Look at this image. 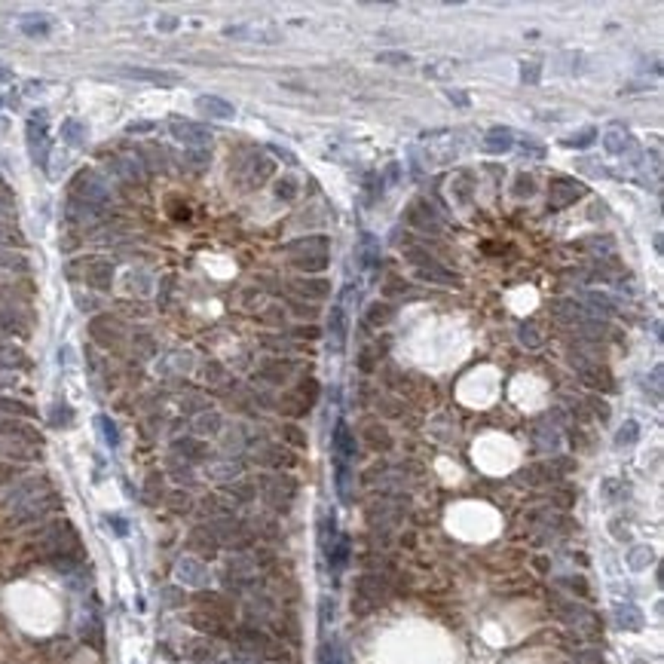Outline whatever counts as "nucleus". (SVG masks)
<instances>
[{
	"label": "nucleus",
	"mask_w": 664,
	"mask_h": 664,
	"mask_svg": "<svg viewBox=\"0 0 664 664\" xmlns=\"http://www.w3.org/2000/svg\"><path fill=\"white\" fill-rule=\"evenodd\" d=\"M181 576H187V578H184V582H193V585L206 578V573H202V567H196L193 561H184V563H181Z\"/></svg>",
	"instance_id": "nucleus-27"
},
{
	"label": "nucleus",
	"mask_w": 664,
	"mask_h": 664,
	"mask_svg": "<svg viewBox=\"0 0 664 664\" xmlns=\"http://www.w3.org/2000/svg\"><path fill=\"white\" fill-rule=\"evenodd\" d=\"M12 80V71H6V68H0V83H10Z\"/></svg>",
	"instance_id": "nucleus-46"
},
{
	"label": "nucleus",
	"mask_w": 664,
	"mask_h": 664,
	"mask_svg": "<svg viewBox=\"0 0 664 664\" xmlns=\"http://www.w3.org/2000/svg\"><path fill=\"white\" fill-rule=\"evenodd\" d=\"M453 68H456V62H432V64H426V77H447V74H453Z\"/></svg>",
	"instance_id": "nucleus-26"
},
{
	"label": "nucleus",
	"mask_w": 664,
	"mask_h": 664,
	"mask_svg": "<svg viewBox=\"0 0 664 664\" xmlns=\"http://www.w3.org/2000/svg\"><path fill=\"white\" fill-rule=\"evenodd\" d=\"M588 304L594 306L591 312H597V315H609V310H613V304H609L603 294H588Z\"/></svg>",
	"instance_id": "nucleus-30"
},
{
	"label": "nucleus",
	"mask_w": 664,
	"mask_h": 664,
	"mask_svg": "<svg viewBox=\"0 0 664 664\" xmlns=\"http://www.w3.org/2000/svg\"><path fill=\"white\" fill-rule=\"evenodd\" d=\"M0 365H10V367H25V352L22 349H12V346L0 343Z\"/></svg>",
	"instance_id": "nucleus-21"
},
{
	"label": "nucleus",
	"mask_w": 664,
	"mask_h": 664,
	"mask_svg": "<svg viewBox=\"0 0 664 664\" xmlns=\"http://www.w3.org/2000/svg\"><path fill=\"white\" fill-rule=\"evenodd\" d=\"M71 196H74L77 206H89V208H101L110 202V190L104 184V177L92 169H83L77 172V177L71 181Z\"/></svg>",
	"instance_id": "nucleus-1"
},
{
	"label": "nucleus",
	"mask_w": 664,
	"mask_h": 664,
	"mask_svg": "<svg viewBox=\"0 0 664 664\" xmlns=\"http://www.w3.org/2000/svg\"><path fill=\"white\" fill-rule=\"evenodd\" d=\"M328 328H331V334H334V340H337V346H343L346 343V312H343V306H334V310H331Z\"/></svg>",
	"instance_id": "nucleus-18"
},
{
	"label": "nucleus",
	"mask_w": 664,
	"mask_h": 664,
	"mask_svg": "<svg viewBox=\"0 0 664 664\" xmlns=\"http://www.w3.org/2000/svg\"><path fill=\"white\" fill-rule=\"evenodd\" d=\"M169 132H172L175 141L187 144V147H208L212 144V129L202 126V123H193V120H172L169 123Z\"/></svg>",
	"instance_id": "nucleus-4"
},
{
	"label": "nucleus",
	"mask_w": 664,
	"mask_h": 664,
	"mask_svg": "<svg viewBox=\"0 0 664 664\" xmlns=\"http://www.w3.org/2000/svg\"><path fill=\"white\" fill-rule=\"evenodd\" d=\"M83 279H86V285L98 288V291H108L110 282H114V264L101 258H89L86 267H83Z\"/></svg>",
	"instance_id": "nucleus-8"
},
{
	"label": "nucleus",
	"mask_w": 664,
	"mask_h": 664,
	"mask_svg": "<svg viewBox=\"0 0 664 664\" xmlns=\"http://www.w3.org/2000/svg\"><path fill=\"white\" fill-rule=\"evenodd\" d=\"M116 74L126 77V80H138V83H150V86H175L181 83V77L175 71H160V68H138V64H123L116 68Z\"/></svg>",
	"instance_id": "nucleus-5"
},
{
	"label": "nucleus",
	"mask_w": 664,
	"mask_h": 664,
	"mask_svg": "<svg viewBox=\"0 0 664 664\" xmlns=\"http://www.w3.org/2000/svg\"><path fill=\"white\" fill-rule=\"evenodd\" d=\"M227 37H236V40H251V43H279L282 31L275 25H233V28H223Z\"/></svg>",
	"instance_id": "nucleus-7"
},
{
	"label": "nucleus",
	"mask_w": 664,
	"mask_h": 664,
	"mask_svg": "<svg viewBox=\"0 0 664 664\" xmlns=\"http://www.w3.org/2000/svg\"><path fill=\"white\" fill-rule=\"evenodd\" d=\"M521 343L524 346H539V343H542V337H536V325H524L521 328Z\"/></svg>",
	"instance_id": "nucleus-37"
},
{
	"label": "nucleus",
	"mask_w": 664,
	"mask_h": 664,
	"mask_svg": "<svg viewBox=\"0 0 664 664\" xmlns=\"http://www.w3.org/2000/svg\"><path fill=\"white\" fill-rule=\"evenodd\" d=\"M114 169L120 172L126 181H141L144 172H141V162L135 160V156H116L114 160Z\"/></svg>",
	"instance_id": "nucleus-16"
},
{
	"label": "nucleus",
	"mask_w": 664,
	"mask_h": 664,
	"mask_svg": "<svg viewBox=\"0 0 664 664\" xmlns=\"http://www.w3.org/2000/svg\"><path fill=\"white\" fill-rule=\"evenodd\" d=\"M585 193H588V187H585L582 181H576V177H554V181H551V193H548V206L551 208H567V206H573L576 199H582Z\"/></svg>",
	"instance_id": "nucleus-6"
},
{
	"label": "nucleus",
	"mask_w": 664,
	"mask_h": 664,
	"mask_svg": "<svg viewBox=\"0 0 664 664\" xmlns=\"http://www.w3.org/2000/svg\"><path fill=\"white\" fill-rule=\"evenodd\" d=\"M417 275L423 282H441V285H459V275L456 273H450V269H444L441 264H426V267H419L417 269Z\"/></svg>",
	"instance_id": "nucleus-12"
},
{
	"label": "nucleus",
	"mask_w": 664,
	"mask_h": 664,
	"mask_svg": "<svg viewBox=\"0 0 664 664\" xmlns=\"http://www.w3.org/2000/svg\"><path fill=\"white\" fill-rule=\"evenodd\" d=\"M630 144H634V141H630V135L624 132V129H619V126H613L606 135H603V147H606L613 156H624L630 150Z\"/></svg>",
	"instance_id": "nucleus-13"
},
{
	"label": "nucleus",
	"mask_w": 664,
	"mask_h": 664,
	"mask_svg": "<svg viewBox=\"0 0 664 664\" xmlns=\"http://www.w3.org/2000/svg\"><path fill=\"white\" fill-rule=\"evenodd\" d=\"M619 622L624 624V628H630V630H640V628H643V615L637 613L634 606H624V609H619Z\"/></svg>",
	"instance_id": "nucleus-22"
},
{
	"label": "nucleus",
	"mask_w": 664,
	"mask_h": 664,
	"mask_svg": "<svg viewBox=\"0 0 664 664\" xmlns=\"http://www.w3.org/2000/svg\"><path fill=\"white\" fill-rule=\"evenodd\" d=\"M126 132H153V123H129L126 126Z\"/></svg>",
	"instance_id": "nucleus-43"
},
{
	"label": "nucleus",
	"mask_w": 664,
	"mask_h": 664,
	"mask_svg": "<svg viewBox=\"0 0 664 664\" xmlns=\"http://www.w3.org/2000/svg\"><path fill=\"white\" fill-rule=\"evenodd\" d=\"M334 444H337V450L343 453V456H349V453L355 450L352 435H349V429H346L343 423H340V426H337V432H334Z\"/></svg>",
	"instance_id": "nucleus-20"
},
{
	"label": "nucleus",
	"mask_w": 664,
	"mask_h": 664,
	"mask_svg": "<svg viewBox=\"0 0 664 664\" xmlns=\"http://www.w3.org/2000/svg\"><path fill=\"white\" fill-rule=\"evenodd\" d=\"M196 110L212 120H233L236 116V108L227 101V98H218V95H199L196 98Z\"/></svg>",
	"instance_id": "nucleus-9"
},
{
	"label": "nucleus",
	"mask_w": 664,
	"mask_h": 664,
	"mask_svg": "<svg viewBox=\"0 0 664 664\" xmlns=\"http://www.w3.org/2000/svg\"><path fill=\"white\" fill-rule=\"evenodd\" d=\"M98 426L104 429V441H108V444H116V441H120V435H116V426L110 423L108 417H98Z\"/></svg>",
	"instance_id": "nucleus-36"
},
{
	"label": "nucleus",
	"mask_w": 664,
	"mask_h": 664,
	"mask_svg": "<svg viewBox=\"0 0 664 664\" xmlns=\"http://www.w3.org/2000/svg\"><path fill=\"white\" fill-rule=\"evenodd\" d=\"M554 306H557V319L576 321L578 315H582V312H578V306H576V304H567V300H561V304H554Z\"/></svg>",
	"instance_id": "nucleus-33"
},
{
	"label": "nucleus",
	"mask_w": 664,
	"mask_h": 664,
	"mask_svg": "<svg viewBox=\"0 0 664 664\" xmlns=\"http://www.w3.org/2000/svg\"><path fill=\"white\" fill-rule=\"evenodd\" d=\"M275 196H279V199H294V196H297V184H294L291 177H282V181L275 184Z\"/></svg>",
	"instance_id": "nucleus-28"
},
{
	"label": "nucleus",
	"mask_w": 664,
	"mask_h": 664,
	"mask_svg": "<svg viewBox=\"0 0 664 664\" xmlns=\"http://www.w3.org/2000/svg\"><path fill=\"white\" fill-rule=\"evenodd\" d=\"M521 153H524V156H532V160H542L545 150H542V147H536V144H521Z\"/></svg>",
	"instance_id": "nucleus-41"
},
{
	"label": "nucleus",
	"mask_w": 664,
	"mask_h": 664,
	"mask_svg": "<svg viewBox=\"0 0 664 664\" xmlns=\"http://www.w3.org/2000/svg\"><path fill=\"white\" fill-rule=\"evenodd\" d=\"M25 144H28V153L34 160V166L46 169L49 162V147H52V138H49V126H46V110H34L25 123Z\"/></svg>",
	"instance_id": "nucleus-3"
},
{
	"label": "nucleus",
	"mask_w": 664,
	"mask_h": 664,
	"mask_svg": "<svg viewBox=\"0 0 664 664\" xmlns=\"http://www.w3.org/2000/svg\"><path fill=\"white\" fill-rule=\"evenodd\" d=\"M0 245H22V239H19V230L16 227H6V223H0Z\"/></svg>",
	"instance_id": "nucleus-32"
},
{
	"label": "nucleus",
	"mask_w": 664,
	"mask_h": 664,
	"mask_svg": "<svg viewBox=\"0 0 664 664\" xmlns=\"http://www.w3.org/2000/svg\"><path fill=\"white\" fill-rule=\"evenodd\" d=\"M481 147L487 150V153H493V156L505 153V150H511V147H515V132H511L508 126H493L490 132L484 135Z\"/></svg>",
	"instance_id": "nucleus-10"
},
{
	"label": "nucleus",
	"mask_w": 664,
	"mask_h": 664,
	"mask_svg": "<svg viewBox=\"0 0 664 664\" xmlns=\"http://www.w3.org/2000/svg\"><path fill=\"white\" fill-rule=\"evenodd\" d=\"M49 419H52V426H64V423H71V410L64 404H56V410L49 413Z\"/></svg>",
	"instance_id": "nucleus-38"
},
{
	"label": "nucleus",
	"mask_w": 664,
	"mask_h": 664,
	"mask_svg": "<svg viewBox=\"0 0 664 664\" xmlns=\"http://www.w3.org/2000/svg\"><path fill=\"white\" fill-rule=\"evenodd\" d=\"M196 426H199V429H218V426H221V419H218V417H214V413H212V417H202V419H199V423H196Z\"/></svg>",
	"instance_id": "nucleus-45"
},
{
	"label": "nucleus",
	"mask_w": 664,
	"mask_h": 664,
	"mask_svg": "<svg viewBox=\"0 0 664 664\" xmlns=\"http://www.w3.org/2000/svg\"><path fill=\"white\" fill-rule=\"evenodd\" d=\"M297 288H300V291H304V294H310V297H315V300H319V297H325V294H328V282H321V279L297 282Z\"/></svg>",
	"instance_id": "nucleus-23"
},
{
	"label": "nucleus",
	"mask_w": 664,
	"mask_h": 664,
	"mask_svg": "<svg viewBox=\"0 0 664 664\" xmlns=\"http://www.w3.org/2000/svg\"><path fill=\"white\" fill-rule=\"evenodd\" d=\"M392 319V306H386V304H373L371 306V321L373 325H383V321H389Z\"/></svg>",
	"instance_id": "nucleus-31"
},
{
	"label": "nucleus",
	"mask_w": 664,
	"mask_h": 664,
	"mask_svg": "<svg viewBox=\"0 0 664 664\" xmlns=\"http://www.w3.org/2000/svg\"><path fill=\"white\" fill-rule=\"evenodd\" d=\"M532 193H536V181H532L530 175H521V177H517L515 196H532Z\"/></svg>",
	"instance_id": "nucleus-34"
},
{
	"label": "nucleus",
	"mask_w": 664,
	"mask_h": 664,
	"mask_svg": "<svg viewBox=\"0 0 664 664\" xmlns=\"http://www.w3.org/2000/svg\"><path fill=\"white\" fill-rule=\"evenodd\" d=\"M294 267L306 269V273H321L328 267V239L325 236H306L288 245Z\"/></svg>",
	"instance_id": "nucleus-2"
},
{
	"label": "nucleus",
	"mask_w": 664,
	"mask_h": 664,
	"mask_svg": "<svg viewBox=\"0 0 664 664\" xmlns=\"http://www.w3.org/2000/svg\"><path fill=\"white\" fill-rule=\"evenodd\" d=\"M0 331H6V334H10V331H19V321L12 319L10 312H3V310H0Z\"/></svg>",
	"instance_id": "nucleus-39"
},
{
	"label": "nucleus",
	"mask_w": 664,
	"mask_h": 664,
	"mask_svg": "<svg viewBox=\"0 0 664 664\" xmlns=\"http://www.w3.org/2000/svg\"><path fill=\"white\" fill-rule=\"evenodd\" d=\"M597 129L594 126H585V129H578V132H573L569 138H563V147H576V150H582V147H591V144L597 141Z\"/></svg>",
	"instance_id": "nucleus-17"
},
{
	"label": "nucleus",
	"mask_w": 664,
	"mask_h": 664,
	"mask_svg": "<svg viewBox=\"0 0 664 664\" xmlns=\"http://www.w3.org/2000/svg\"><path fill=\"white\" fill-rule=\"evenodd\" d=\"M410 223H417L419 230H438V218H435V214H432V212L429 214H419L413 206H410Z\"/></svg>",
	"instance_id": "nucleus-25"
},
{
	"label": "nucleus",
	"mask_w": 664,
	"mask_h": 664,
	"mask_svg": "<svg viewBox=\"0 0 664 664\" xmlns=\"http://www.w3.org/2000/svg\"><path fill=\"white\" fill-rule=\"evenodd\" d=\"M582 380L588 386H594V389H615L613 373L606 367H582Z\"/></svg>",
	"instance_id": "nucleus-14"
},
{
	"label": "nucleus",
	"mask_w": 664,
	"mask_h": 664,
	"mask_svg": "<svg viewBox=\"0 0 664 664\" xmlns=\"http://www.w3.org/2000/svg\"><path fill=\"white\" fill-rule=\"evenodd\" d=\"M52 31V25H49V19L46 16H28V19H22V34H28V37H46Z\"/></svg>",
	"instance_id": "nucleus-15"
},
{
	"label": "nucleus",
	"mask_w": 664,
	"mask_h": 664,
	"mask_svg": "<svg viewBox=\"0 0 664 664\" xmlns=\"http://www.w3.org/2000/svg\"><path fill=\"white\" fill-rule=\"evenodd\" d=\"M447 98H450L453 104H463V108L469 104V95H463V92H456V89H447Z\"/></svg>",
	"instance_id": "nucleus-44"
},
{
	"label": "nucleus",
	"mask_w": 664,
	"mask_h": 664,
	"mask_svg": "<svg viewBox=\"0 0 664 664\" xmlns=\"http://www.w3.org/2000/svg\"><path fill=\"white\" fill-rule=\"evenodd\" d=\"M380 64H410V56L407 52H377Z\"/></svg>",
	"instance_id": "nucleus-29"
},
{
	"label": "nucleus",
	"mask_w": 664,
	"mask_h": 664,
	"mask_svg": "<svg viewBox=\"0 0 664 664\" xmlns=\"http://www.w3.org/2000/svg\"><path fill=\"white\" fill-rule=\"evenodd\" d=\"M646 563H652V551H649V548H637V551H634V557H630V567H634V569H643Z\"/></svg>",
	"instance_id": "nucleus-35"
},
{
	"label": "nucleus",
	"mask_w": 664,
	"mask_h": 664,
	"mask_svg": "<svg viewBox=\"0 0 664 664\" xmlns=\"http://www.w3.org/2000/svg\"><path fill=\"white\" fill-rule=\"evenodd\" d=\"M539 77H542V64H536V62H524V64H521V80H524V83L536 86Z\"/></svg>",
	"instance_id": "nucleus-24"
},
{
	"label": "nucleus",
	"mask_w": 664,
	"mask_h": 664,
	"mask_svg": "<svg viewBox=\"0 0 664 664\" xmlns=\"http://www.w3.org/2000/svg\"><path fill=\"white\" fill-rule=\"evenodd\" d=\"M10 212H12V196H10V190L0 187V218H3V214H10Z\"/></svg>",
	"instance_id": "nucleus-40"
},
{
	"label": "nucleus",
	"mask_w": 664,
	"mask_h": 664,
	"mask_svg": "<svg viewBox=\"0 0 664 664\" xmlns=\"http://www.w3.org/2000/svg\"><path fill=\"white\" fill-rule=\"evenodd\" d=\"M62 138L64 144H71V147H83L89 138V129L83 120H74V116H68V120L62 123Z\"/></svg>",
	"instance_id": "nucleus-11"
},
{
	"label": "nucleus",
	"mask_w": 664,
	"mask_h": 664,
	"mask_svg": "<svg viewBox=\"0 0 664 664\" xmlns=\"http://www.w3.org/2000/svg\"><path fill=\"white\" fill-rule=\"evenodd\" d=\"M640 438V426L634 423V419H628V423L619 429V435H615V447H630Z\"/></svg>",
	"instance_id": "nucleus-19"
},
{
	"label": "nucleus",
	"mask_w": 664,
	"mask_h": 664,
	"mask_svg": "<svg viewBox=\"0 0 664 664\" xmlns=\"http://www.w3.org/2000/svg\"><path fill=\"white\" fill-rule=\"evenodd\" d=\"M156 28H160V31H175V28H177V19H175V16H162V19H156Z\"/></svg>",
	"instance_id": "nucleus-42"
}]
</instances>
